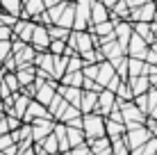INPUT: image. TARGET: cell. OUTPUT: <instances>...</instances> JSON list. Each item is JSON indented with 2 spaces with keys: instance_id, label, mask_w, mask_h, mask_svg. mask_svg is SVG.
I'll list each match as a JSON object with an SVG mask.
<instances>
[{
  "instance_id": "cell-1",
  "label": "cell",
  "mask_w": 157,
  "mask_h": 155,
  "mask_svg": "<svg viewBox=\"0 0 157 155\" xmlns=\"http://www.w3.org/2000/svg\"><path fill=\"white\" fill-rule=\"evenodd\" d=\"M82 132H84V139L105 137V116L96 114V112L82 114Z\"/></svg>"
},
{
  "instance_id": "cell-2",
  "label": "cell",
  "mask_w": 157,
  "mask_h": 155,
  "mask_svg": "<svg viewBox=\"0 0 157 155\" xmlns=\"http://www.w3.org/2000/svg\"><path fill=\"white\" fill-rule=\"evenodd\" d=\"M150 130L146 126H139V128H134V130H125L123 132V141H125V146H128V151H132V148H139L141 144H146L150 139Z\"/></svg>"
},
{
  "instance_id": "cell-3",
  "label": "cell",
  "mask_w": 157,
  "mask_h": 155,
  "mask_svg": "<svg viewBox=\"0 0 157 155\" xmlns=\"http://www.w3.org/2000/svg\"><path fill=\"white\" fill-rule=\"evenodd\" d=\"M52 126H55V121H52V119H34V121H32V123H30L32 144H41L52 132Z\"/></svg>"
},
{
  "instance_id": "cell-4",
  "label": "cell",
  "mask_w": 157,
  "mask_h": 155,
  "mask_svg": "<svg viewBox=\"0 0 157 155\" xmlns=\"http://www.w3.org/2000/svg\"><path fill=\"white\" fill-rule=\"evenodd\" d=\"M130 23H153L155 21V0H148L141 7L130 9Z\"/></svg>"
},
{
  "instance_id": "cell-5",
  "label": "cell",
  "mask_w": 157,
  "mask_h": 155,
  "mask_svg": "<svg viewBox=\"0 0 157 155\" xmlns=\"http://www.w3.org/2000/svg\"><path fill=\"white\" fill-rule=\"evenodd\" d=\"M48 44H50L48 28H46V25L34 23V30H32V37H30V46L34 48V52H46L48 50Z\"/></svg>"
},
{
  "instance_id": "cell-6",
  "label": "cell",
  "mask_w": 157,
  "mask_h": 155,
  "mask_svg": "<svg viewBox=\"0 0 157 155\" xmlns=\"http://www.w3.org/2000/svg\"><path fill=\"white\" fill-rule=\"evenodd\" d=\"M34 119H52L50 114H48V107L46 105H41V103H36L34 98L28 103V110H25V114H23V123H32Z\"/></svg>"
},
{
  "instance_id": "cell-7",
  "label": "cell",
  "mask_w": 157,
  "mask_h": 155,
  "mask_svg": "<svg viewBox=\"0 0 157 155\" xmlns=\"http://www.w3.org/2000/svg\"><path fill=\"white\" fill-rule=\"evenodd\" d=\"M32 30H34V21H30V18H18V21H16V23L12 25L14 39H18V41H25V44H30Z\"/></svg>"
},
{
  "instance_id": "cell-8",
  "label": "cell",
  "mask_w": 157,
  "mask_h": 155,
  "mask_svg": "<svg viewBox=\"0 0 157 155\" xmlns=\"http://www.w3.org/2000/svg\"><path fill=\"white\" fill-rule=\"evenodd\" d=\"M146 48H148V44L141 39V37H137L132 32L128 39V46H125V55L128 57H137V60H144L146 57Z\"/></svg>"
},
{
  "instance_id": "cell-9",
  "label": "cell",
  "mask_w": 157,
  "mask_h": 155,
  "mask_svg": "<svg viewBox=\"0 0 157 155\" xmlns=\"http://www.w3.org/2000/svg\"><path fill=\"white\" fill-rule=\"evenodd\" d=\"M57 84H59L57 80H48V82H43L41 87L36 89V91H34V100L48 107V103L52 100V96L57 94Z\"/></svg>"
},
{
  "instance_id": "cell-10",
  "label": "cell",
  "mask_w": 157,
  "mask_h": 155,
  "mask_svg": "<svg viewBox=\"0 0 157 155\" xmlns=\"http://www.w3.org/2000/svg\"><path fill=\"white\" fill-rule=\"evenodd\" d=\"M114 103H116V96L112 94V91H107V89H102V91L98 94V103H96V114H100V116H107L109 114V110L114 107Z\"/></svg>"
},
{
  "instance_id": "cell-11",
  "label": "cell",
  "mask_w": 157,
  "mask_h": 155,
  "mask_svg": "<svg viewBox=\"0 0 157 155\" xmlns=\"http://www.w3.org/2000/svg\"><path fill=\"white\" fill-rule=\"evenodd\" d=\"M57 94L66 100L68 105L80 110V100H82V89L80 87H64V84H57Z\"/></svg>"
},
{
  "instance_id": "cell-12",
  "label": "cell",
  "mask_w": 157,
  "mask_h": 155,
  "mask_svg": "<svg viewBox=\"0 0 157 155\" xmlns=\"http://www.w3.org/2000/svg\"><path fill=\"white\" fill-rule=\"evenodd\" d=\"M109 21V9L100 2V0H91V9H89V25Z\"/></svg>"
},
{
  "instance_id": "cell-13",
  "label": "cell",
  "mask_w": 157,
  "mask_h": 155,
  "mask_svg": "<svg viewBox=\"0 0 157 155\" xmlns=\"http://www.w3.org/2000/svg\"><path fill=\"white\" fill-rule=\"evenodd\" d=\"M130 34H132V23L130 21H118V23H114V39L118 41V46L125 50L128 46V39Z\"/></svg>"
},
{
  "instance_id": "cell-14",
  "label": "cell",
  "mask_w": 157,
  "mask_h": 155,
  "mask_svg": "<svg viewBox=\"0 0 157 155\" xmlns=\"http://www.w3.org/2000/svg\"><path fill=\"white\" fill-rule=\"evenodd\" d=\"M41 12H46L43 7V0H23V12H21L18 18H36Z\"/></svg>"
},
{
  "instance_id": "cell-15",
  "label": "cell",
  "mask_w": 157,
  "mask_h": 155,
  "mask_svg": "<svg viewBox=\"0 0 157 155\" xmlns=\"http://www.w3.org/2000/svg\"><path fill=\"white\" fill-rule=\"evenodd\" d=\"M114 76H116V73H114V66H112L109 62H98V76H96V82H98L102 89L107 87V82H109Z\"/></svg>"
},
{
  "instance_id": "cell-16",
  "label": "cell",
  "mask_w": 157,
  "mask_h": 155,
  "mask_svg": "<svg viewBox=\"0 0 157 155\" xmlns=\"http://www.w3.org/2000/svg\"><path fill=\"white\" fill-rule=\"evenodd\" d=\"M128 84L132 89V96H139V94H146L150 89V80L148 76H137V78H128Z\"/></svg>"
},
{
  "instance_id": "cell-17",
  "label": "cell",
  "mask_w": 157,
  "mask_h": 155,
  "mask_svg": "<svg viewBox=\"0 0 157 155\" xmlns=\"http://www.w3.org/2000/svg\"><path fill=\"white\" fill-rule=\"evenodd\" d=\"M123 132H125V126L118 123V121H112V119H105V137L109 141L118 139V137H123Z\"/></svg>"
},
{
  "instance_id": "cell-18",
  "label": "cell",
  "mask_w": 157,
  "mask_h": 155,
  "mask_svg": "<svg viewBox=\"0 0 157 155\" xmlns=\"http://www.w3.org/2000/svg\"><path fill=\"white\" fill-rule=\"evenodd\" d=\"M96 103H98V94H96V91H84V89H82L80 112H82V114H89V112H94V110H96Z\"/></svg>"
},
{
  "instance_id": "cell-19",
  "label": "cell",
  "mask_w": 157,
  "mask_h": 155,
  "mask_svg": "<svg viewBox=\"0 0 157 155\" xmlns=\"http://www.w3.org/2000/svg\"><path fill=\"white\" fill-rule=\"evenodd\" d=\"M82 71H73V73H64L62 78H59V84H64V87H80L82 89Z\"/></svg>"
},
{
  "instance_id": "cell-20",
  "label": "cell",
  "mask_w": 157,
  "mask_h": 155,
  "mask_svg": "<svg viewBox=\"0 0 157 155\" xmlns=\"http://www.w3.org/2000/svg\"><path fill=\"white\" fill-rule=\"evenodd\" d=\"M132 32L137 37H141L148 46L150 44H157V41L153 39V34H150V23H132Z\"/></svg>"
},
{
  "instance_id": "cell-21",
  "label": "cell",
  "mask_w": 157,
  "mask_h": 155,
  "mask_svg": "<svg viewBox=\"0 0 157 155\" xmlns=\"http://www.w3.org/2000/svg\"><path fill=\"white\" fill-rule=\"evenodd\" d=\"M0 9L18 18L21 12H23V0H0Z\"/></svg>"
},
{
  "instance_id": "cell-22",
  "label": "cell",
  "mask_w": 157,
  "mask_h": 155,
  "mask_svg": "<svg viewBox=\"0 0 157 155\" xmlns=\"http://www.w3.org/2000/svg\"><path fill=\"white\" fill-rule=\"evenodd\" d=\"M66 141H68V146H78V144H84V132H82V128H68L66 126Z\"/></svg>"
},
{
  "instance_id": "cell-23",
  "label": "cell",
  "mask_w": 157,
  "mask_h": 155,
  "mask_svg": "<svg viewBox=\"0 0 157 155\" xmlns=\"http://www.w3.org/2000/svg\"><path fill=\"white\" fill-rule=\"evenodd\" d=\"M137 76H144V60L128 57V78H137Z\"/></svg>"
},
{
  "instance_id": "cell-24",
  "label": "cell",
  "mask_w": 157,
  "mask_h": 155,
  "mask_svg": "<svg viewBox=\"0 0 157 155\" xmlns=\"http://www.w3.org/2000/svg\"><path fill=\"white\" fill-rule=\"evenodd\" d=\"M55 25H59V28H66V30L73 28V5H71V2H68V7L59 14V18H57Z\"/></svg>"
},
{
  "instance_id": "cell-25",
  "label": "cell",
  "mask_w": 157,
  "mask_h": 155,
  "mask_svg": "<svg viewBox=\"0 0 157 155\" xmlns=\"http://www.w3.org/2000/svg\"><path fill=\"white\" fill-rule=\"evenodd\" d=\"M114 96H116L118 100H132V98H134V96H132V89H130V84H128V80H121V82H118Z\"/></svg>"
},
{
  "instance_id": "cell-26",
  "label": "cell",
  "mask_w": 157,
  "mask_h": 155,
  "mask_svg": "<svg viewBox=\"0 0 157 155\" xmlns=\"http://www.w3.org/2000/svg\"><path fill=\"white\" fill-rule=\"evenodd\" d=\"M82 62L84 64H98V62H105V57L100 55V50L98 48H91V50H86V52H82Z\"/></svg>"
},
{
  "instance_id": "cell-27",
  "label": "cell",
  "mask_w": 157,
  "mask_h": 155,
  "mask_svg": "<svg viewBox=\"0 0 157 155\" xmlns=\"http://www.w3.org/2000/svg\"><path fill=\"white\" fill-rule=\"evenodd\" d=\"M39 146H41L46 153H50V155H57V153H59V148H57V139H55V135H52V132H50V135H48L46 139L39 144Z\"/></svg>"
},
{
  "instance_id": "cell-28",
  "label": "cell",
  "mask_w": 157,
  "mask_h": 155,
  "mask_svg": "<svg viewBox=\"0 0 157 155\" xmlns=\"http://www.w3.org/2000/svg\"><path fill=\"white\" fill-rule=\"evenodd\" d=\"M68 32H71V30L59 28V25H48V37H50V39H62V41H66Z\"/></svg>"
},
{
  "instance_id": "cell-29",
  "label": "cell",
  "mask_w": 157,
  "mask_h": 155,
  "mask_svg": "<svg viewBox=\"0 0 157 155\" xmlns=\"http://www.w3.org/2000/svg\"><path fill=\"white\" fill-rule=\"evenodd\" d=\"M48 52H50V55H64V52H66V41L50 39V44H48Z\"/></svg>"
},
{
  "instance_id": "cell-30",
  "label": "cell",
  "mask_w": 157,
  "mask_h": 155,
  "mask_svg": "<svg viewBox=\"0 0 157 155\" xmlns=\"http://www.w3.org/2000/svg\"><path fill=\"white\" fill-rule=\"evenodd\" d=\"M2 82L7 84V89H9L12 94L21 91V84H18V80H16V76H14V73H5V76H2Z\"/></svg>"
},
{
  "instance_id": "cell-31",
  "label": "cell",
  "mask_w": 157,
  "mask_h": 155,
  "mask_svg": "<svg viewBox=\"0 0 157 155\" xmlns=\"http://www.w3.org/2000/svg\"><path fill=\"white\" fill-rule=\"evenodd\" d=\"M82 76L89 78V80H96V76H98V64H84L82 66Z\"/></svg>"
},
{
  "instance_id": "cell-32",
  "label": "cell",
  "mask_w": 157,
  "mask_h": 155,
  "mask_svg": "<svg viewBox=\"0 0 157 155\" xmlns=\"http://www.w3.org/2000/svg\"><path fill=\"white\" fill-rule=\"evenodd\" d=\"M144 62H148V64H157V44H150L148 48H146V57H144Z\"/></svg>"
},
{
  "instance_id": "cell-33",
  "label": "cell",
  "mask_w": 157,
  "mask_h": 155,
  "mask_svg": "<svg viewBox=\"0 0 157 155\" xmlns=\"http://www.w3.org/2000/svg\"><path fill=\"white\" fill-rule=\"evenodd\" d=\"M141 151H144L146 155H155V153H157V139H155V137H150L146 144H141Z\"/></svg>"
},
{
  "instance_id": "cell-34",
  "label": "cell",
  "mask_w": 157,
  "mask_h": 155,
  "mask_svg": "<svg viewBox=\"0 0 157 155\" xmlns=\"http://www.w3.org/2000/svg\"><path fill=\"white\" fill-rule=\"evenodd\" d=\"M12 55V41H0V64Z\"/></svg>"
},
{
  "instance_id": "cell-35",
  "label": "cell",
  "mask_w": 157,
  "mask_h": 155,
  "mask_svg": "<svg viewBox=\"0 0 157 155\" xmlns=\"http://www.w3.org/2000/svg\"><path fill=\"white\" fill-rule=\"evenodd\" d=\"M68 155H89V146L84 144H78V146H73L71 151H68Z\"/></svg>"
},
{
  "instance_id": "cell-36",
  "label": "cell",
  "mask_w": 157,
  "mask_h": 155,
  "mask_svg": "<svg viewBox=\"0 0 157 155\" xmlns=\"http://www.w3.org/2000/svg\"><path fill=\"white\" fill-rule=\"evenodd\" d=\"M12 39H14L12 28H7V25H0V41H12Z\"/></svg>"
},
{
  "instance_id": "cell-37",
  "label": "cell",
  "mask_w": 157,
  "mask_h": 155,
  "mask_svg": "<svg viewBox=\"0 0 157 155\" xmlns=\"http://www.w3.org/2000/svg\"><path fill=\"white\" fill-rule=\"evenodd\" d=\"M14 144V139H12V135L9 132H5V135H0V151H5V148H9Z\"/></svg>"
},
{
  "instance_id": "cell-38",
  "label": "cell",
  "mask_w": 157,
  "mask_h": 155,
  "mask_svg": "<svg viewBox=\"0 0 157 155\" xmlns=\"http://www.w3.org/2000/svg\"><path fill=\"white\" fill-rule=\"evenodd\" d=\"M123 2H125L130 9H134V7H141V5H144V2H148V0H123Z\"/></svg>"
},
{
  "instance_id": "cell-39",
  "label": "cell",
  "mask_w": 157,
  "mask_h": 155,
  "mask_svg": "<svg viewBox=\"0 0 157 155\" xmlns=\"http://www.w3.org/2000/svg\"><path fill=\"white\" fill-rule=\"evenodd\" d=\"M2 153H5V155H18V146H16V144H12V146H9V148H5Z\"/></svg>"
},
{
  "instance_id": "cell-40",
  "label": "cell",
  "mask_w": 157,
  "mask_h": 155,
  "mask_svg": "<svg viewBox=\"0 0 157 155\" xmlns=\"http://www.w3.org/2000/svg\"><path fill=\"white\" fill-rule=\"evenodd\" d=\"M5 132H9V126H7V119H0V135H5Z\"/></svg>"
},
{
  "instance_id": "cell-41",
  "label": "cell",
  "mask_w": 157,
  "mask_h": 155,
  "mask_svg": "<svg viewBox=\"0 0 157 155\" xmlns=\"http://www.w3.org/2000/svg\"><path fill=\"white\" fill-rule=\"evenodd\" d=\"M150 34H153V39L157 41V21H153V23H150Z\"/></svg>"
},
{
  "instance_id": "cell-42",
  "label": "cell",
  "mask_w": 157,
  "mask_h": 155,
  "mask_svg": "<svg viewBox=\"0 0 157 155\" xmlns=\"http://www.w3.org/2000/svg\"><path fill=\"white\" fill-rule=\"evenodd\" d=\"M57 2H59V0H43V7H46V9H50V7H55Z\"/></svg>"
},
{
  "instance_id": "cell-43",
  "label": "cell",
  "mask_w": 157,
  "mask_h": 155,
  "mask_svg": "<svg viewBox=\"0 0 157 155\" xmlns=\"http://www.w3.org/2000/svg\"><path fill=\"white\" fill-rule=\"evenodd\" d=\"M100 2H102V5H105V7H107V9H112V7H114V5L118 2V0H100Z\"/></svg>"
},
{
  "instance_id": "cell-44",
  "label": "cell",
  "mask_w": 157,
  "mask_h": 155,
  "mask_svg": "<svg viewBox=\"0 0 157 155\" xmlns=\"http://www.w3.org/2000/svg\"><path fill=\"white\" fill-rule=\"evenodd\" d=\"M148 119H153V121H157V105H155V107H153V110L148 112Z\"/></svg>"
},
{
  "instance_id": "cell-45",
  "label": "cell",
  "mask_w": 157,
  "mask_h": 155,
  "mask_svg": "<svg viewBox=\"0 0 157 155\" xmlns=\"http://www.w3.org/2000/svg\"><path fill=\"white\" fill-rule=\"evenodd\" d=\"M130 155H146V153L141 151V146H139V148H132V151H130Z\"/></svg>"
},
{
  "instance_id": "cell-46",
  "label": "cell",
  "mask_w": 157,
  "mask_h": 155,
  "mask_svg": "<svg viewBox=\"0 0 157 155\" xmlns=\"http://www.w3.org/2000/svg\"><path fill=\"white\" fill-rule=\"evenodd\" d=\"M2 116H5V112H2V110H0V119H2Z\"/></svg>"
},
{
  "instance_id": "cell-47",
  "label": "cell",
  "mask_w": 157,
  "mask_h": 155,
  "mask_svg": "<svg viewBox=\"0 0 157 155\" xmlns=\"http://www.w3.org/2000/svg\"><path fill=\"white\" fill-rule=\"evenodd\" d=\"M0 66H2V64H0Z\"/></svg>"
},
{
  "instance_id": "cell-48",
  "label": "cell",
  "mask_w": 157,
  "mask_h": 155,
  "mask_svg": "<svg viewBox=\"0 0 157 155\" xmlns=\"http://www.w3.org/2000/svg\"><path fill=\"white\" fill-rule=\"evenodd\" d=\"M155 155H157V153H155Z\"/></svg>"
}]
</instances>
